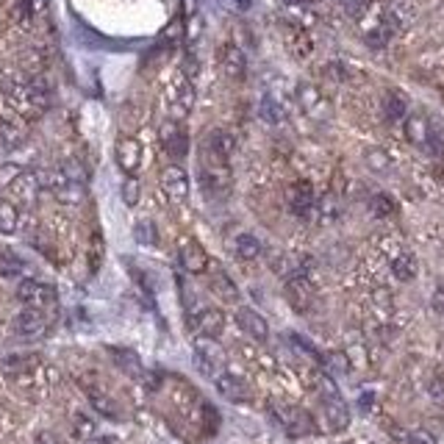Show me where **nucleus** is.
Listing matches in <instances>:
<instances>
[{"label":"nucleus","instance_id":"nucleus-1","mask_svg":"<svg viewBox=\"0 0 444 444\" xmlns=\"http://www.w3.org/2000/svg\"><path fill=\"white\" fill-rule=\"evenodd\" d=\"M322 414L331 431H345L350 425V408L336 392V386L331 383V378L322 381Z\"/></svg>","mask_w":444,"mask_h":444},{"label":"nucleus","instance_id":"nucleus-2","mask_svg":"<svg viewBox=\"0 0 444 444\" xmlns=\"http://www.w3.org/2000/svg\"><path fill=\"white\" fill-rule=\"evenodd\" d=\"M195 364L203 375L209 378H217L222 369H225V353L217 345V339H209V336H197L195 339Z\"/></svg>","mask_w":444,"mask_h":444},{"label":"nucleus","instance_id":"nucleus-3","mask_svg":"<svg viewBox=\"0 0 444 444\" xmlns=\"http://www.w3.org/2000/svg\"><path fill=\"white\" fill-rule=\"evenodd\" d=\"M286 206L295 217L309 220L316 209V195H314V186L309 180H295L286 186Z\"/></svg>","mask_w":444,"mask_h":444},{"label":"nucleus","instance_id":"nucleus-4","mask_svg":"<svg viewBox=\"0 0 444 444\" xmlns=\"http://www.w3.org/2000/svg\"><path fill=\"white\" fill-rule=\"evenodd\" d=\"M159 139H161V147L164 153L173 159V161H183L186 153H189V133L183 131V125L178 120H167L161 128H159Z\"/></svg>","mask_w":444,"mask_h":444},{"label":"nucleus","instance_id":"nucleus-5","mask_svg":"<svg viewBox=\"0 0 444 444\" xmlns=\"http://www.w3.org/2000/svg\"><path fill=\"white\" fill-rule=\"evenodd\" d=\"M17 297L25 306H34V309H53L58 303L56 289L50 283H42V280H23L17 286Z\"/></svg>","mask_w":444,"mask_h":444},{"label":"nucleus","instance_id":"nucleus-6","mask_svg":"<svg viewBox=\"0 0 444 444\" xmlns=\"http://www.w3.org/2000/svg\"><path fill=\"white\" fill-rule=\"evenodd\" d=\"M269 417L275 419L278 428H283L286 433L292 436H300V433H311V417L297 411V408H289V405H272L269 408Z\"/></svg>","mask_w":444,"mask_h":444},{"label":"nucleus","instance_id":"nucleus-7","mask_svg":"<svg viewBox=\"0 0 444 444\" xmlns=\"http://www.w3.org/2000/svg\"><path fill=\"white\" fill-rule=\"evenodd\" d=\"M159 183H161V192L173 200V203H183L189 197V175L180 164H167L159 175Z\"/></svg>","mask_w":444,"mask_h":444},{"label":"nucleus","instance_id":"nucleus-8","mask_svg":"<svg viewBox=\"0 0 444 444\" xmlns=\"http://www.w3.org/2000/svg\"><path fill=\"white\" fill-rule=\"evenodd\" d=\"M47 325H50V319H47L44 309H34V306H28V309L20 311V314L14 316V333H17V336H25V339L42 336L44 331H47Z\"/></svg>","mask_w":444,"mask_h":444},{"label":"nucleus","instance_id":"nucleus-9","mask_svg":"<svg viewBox=\"0 0 444 444\" xmlns=\"http://www.w3.org/2000/svg\"><path fill=\"white\" fill-rule=\"evenodd\" d=\"M178 259H180V266H183L189 275H203V272H209V266H211L209 253H206L203 245L195 242V239H186V242L180 245Z\"/></svg>","mask_w":444,"mask_h":444},{"label":"nucleus","instance_id":"nucleus-10","mask_svg":"<svg viewBox=\"0 0 444 444\" xmlns=\"http://www.w3.org/2000/svg\"><path fill=\"white\" fill-rule=\"evenodd\" d=\"M214 386H217V392H220L225 400H230V402H250L253 400V392H250V386L245 383V378H239V375H233V372H225L222 369L220 375L214 378Z\"/></svg>","mask_w":444,"mask_h":444},{"label":"nucleus","instance_id":"nucleus-11","mask_svg":"<svg viewBox=\"0 0 444 444\" xmlns=\"http://www.w3.org/2000/svg\"><path fill=\"white\" fill-rule=\"evenodd\" d=\"M297 100H300L303 111L309 114L311 120H328V117H331V106H328L325 94L314 87V84H300V87H297Z\"/></svg>","mask_w":444,"mask_h":444},{"label":"nucleus","instance_id":"nucleus-12","mask_svg":"<svg viewBox=\"0 0 444 444\" xmlns=\"http://www.w3.org/2000/svg\"><path fill=\"white\" fill-rule=\"evenodd\" d=\"M114 159H117V164L125 175H133L142 164V144L133 136H120L117 144H114Z\"/></svg>","mask_w":444,"mask_h":444},{"label":"nucleus","instance_id":"nucleus-13","mask_svg":"<svg viewBox=\"0 0 444 444\" xmlns=\"http://www.w3.org/2000/svg\"><path fill=\"white\" fill-rule=\"evenodd\" d=\"M236 325L242 328V333H247L256 342H266L269 339V325H266V319L256 309H247V306L236 309Z\"/></svg>","mask_w":444,"mask_h":444},{"label":"nucleus","instance_id":"nucleus-14","mask_svg":"<svg viewBox=\"0 0 444 444\" xmlns=\"http://www.w3.org/2000/svg\"><path fill=\"white\" fill-rule=\"evenodd\" d=\"M286 297L297 311H309L314 303V286L309 283L306 275H292L286 278Z\"/></svg>","mask_w":444,"mask_h":444},{"label":"nucleus","instance_id":"nucleus-15","mask_svg":"<svg viewBox=\"0 0 444 444\" xmlns=\"http://www.w3.org/2000/svg\"><path fill=\"white\" fill-rule=\"evenodd\" d=\"M195 331L197 336H209V339H220V333L225 331V314L220 309H200L195 314Z\"/></svg>","mask_w":444,"mask_h":444},{"label":"nucleus","instance_id":"nucleus-16","mask_svg":"<svg viewBox=\"0 0 444 444\" xmlns=\"http://www.w3.org/2000/svg\"><path fill=\"white\" fill-rule=\"evenodd\" d=\"M167 103H170V114H173V120H183V117L192 111L195 94H192V87H189L186 78H178L175 84H173Z\"/></svg>","mask_w":444,"mask_h":444},{"label":"nucleus","instance_id":"nucleus-17","mask_svg":"<svg viewBox=\"0 0 444 444\" xmlns=\"http://www.w3.org/2000/svg\"><path fill=\"white\" fill-rule=\"evenodd\" d=\"M220 64H222V73L233 81H242L245 73H247V61H245V53L236 47V44H225L220 53Z\"/></svg>","mask_w":444,"mask_h":444},{"label":"nucleus","instance_id":"nucleus-18","mask_svg":"<svg viewBox=\"0 0 444 444\" xmlns=\"http://www.w3.org/2000/svg\"><path fill=\"white\" fill-rule=\"evenodd\" d=\"M402 128H405V139H408L411 144H417V147H425V144H428V139L433 136V131H431V123H428L422 114H408Z\"/></svg>","mask_w":444,"mask_h":444},{"label":"nucleus","instance_id":"nucleus-19","mask_svg":"<svg viewBox=\"0 0 444 444\" xmlns=\"http://www.w3.org/2000/svg\"><path fill=\"white\" fill-rule=\"evenodd\" d=\"M111 358H114V364L128 375L133 381H142L144 378V366H142V361H139V355L133 353V350H123V347H111L109 350Z\"/></svg>","mask_w":444,"mask_h":444},{"label":"nucleus","instance_id":"nucleus-20","mask_svg":"<svg viewBox=\"0 0 444 444\" xmlns=\"http://www.w3.org/2000/svg\"><path fill=\"white\" fill-rule=\"evenodd\" d=\"M233 253H236V259H242V261H256V259L264 253V247H261L259 236H253V233H239V236L233 239Z\"/></svg>","mask_w":444,"mask_h":444},{"label":"nucleus","instance_id":"nucleus-21","mask_svg":"<svg viewBox=\"0 0 444 444\" xmlns=\"http://www.w3.org/2000/svg\"><path fill=\"white\" fill-rule=\"evenodd\" d=\"M383 117L389 123H400V120L408 117V103H405V97L400 92H386V97H383Z\"/></svg>","mask_w":444,"mask_h":444},{"label":"nucleus","instance_id":"nucleus-22","mask_svg":"<svg viewBox=\"0 0 444 444\" xmlns=\"http://www.w3.org/2000/svg\"><path fill=\"white\" fill-rule=\"evenodd\" d=\"M259 114H261V120H264L266 125H280L283 123V106L272 97V94H264L261 97V103H259Z\"/></svg>","mask_w":444,"mask_h":444},{"label":"nucleus","instance_id":"nucleus-23","mask_svg":"<svg viewBox=\"0 0 444 444\" xmlns=\"http://www.w3.org/2000/svg\"><path fill=\"white\" fill-rule=\"evenodd\" d=\"M211 289L220 295L222 300H228V303H233L236 297H239V289H236V283L222 272V269H214L211 272Z\"/></svg>","mask_w":444,"mask_h":444},{"label":"nucleus","instance_id":"nucleus-24","mask_svg":"<svg viewBox=\"0 0 444 444\" xmlns=\"http://www.w3.org/2000/svg\"><path fill=\"white\" fill-rule=\"evenodd\" d=\"M23 131L17 128V125H11V123H6V120H0V153H11V150H17L20 144H23Z\"/></svg>","mask_w":444,"mask_h":444},{"label":"nucleus","instance_id":"nucleus-25","mask_svg":"<svg viewBox=\"0 0 444 444\" xmlns=\"http://www.w3.org/2000/svg\"><path fill=\"white\" fill-rule=\"evenodd\" d=\"M392 272L397 280H414L417 278V259L411 253H397L392 259Z\"/></svg>","mask_w":444,"mask_h":444},{"label":"nucleus","instance_id":"nucleus-26","mask_svg":"<svg viewBox=\"0 0 444 444\" xmlns=\"http://www.w3.org/2000/svg\"><path fill=\"white\" fill-rule=\"evenodd\" d=\"M23 269H25V264L14 250L0 247V275L3 278H17V275H23Z\"/></svg>","mask_w":444,"mask_h":444},{"label":"nucleus","instance_id":"nucleus-27","mask_svg":"<svg viewBox=\"0 0 444 444\" xmlns=\"http://www.w3.org/2000/svg\"><path fill=\"white\" fill-rule=\"evenodd\" d=\"M20 225V211L11 200L0 197V233H14Z\"/></svg>","mask_w":444,"mask_h":444},{"label":"nucleus","instance_id":"nucleus-28","mask_svg":"<svg viewBox=\"0 0 444 444\" xmlns=\"http://www.w3.org/2000/svg\"><path fill=\"white\" fill-rule=\"evenodd\" d=\"M87 395H89V402L103 414V417H111V419H117L120 417V411H117V405H114V400L109 397V395H103V392H97V389H89L87 386Z\"/></svg>","mask_w":444,"mask_h":444},{"label":"nucleus","instance_id":"nucleus-29","mask_svg":"<svg viewBox=\"0 0 444 444\" xmlns=\"http://www.w3.org/2000/svg\"><path fill=\"white\" fill-rule=\"evenodd\" d=\"M133 239L139 245H147V247H156L159 245V230L150 220H139L133 225Z\"/></svg>","mask_w":444,"mask_h":444},{"label":"nucleus","instance_id":"nucleus-30","mask_svg":"<svg viewBox=\"0 0 444 444\" xmlns=\"http://www.w3.org/2000/svg\"><path fill=\"white\" fill-rule=\"evenodd\" d=\"M366 167L372 170V173H378V175H383V173H389L392 170V156L386 153V150H366Z\"/></svg>","mask_w":444,"mask_h":444},{"label":"nucleus","instance_id":"nucleus-31","mask_svg":"<svg viewBox=\"0 0 444 444\" xmlns=\"http://www.w3.org/2000/svg\"><path fill=\"white\" fill-rule=\"evenodd\" d=\"M369 211H372L375 217H392V214L397 211V203H395L389 195H375V197L369 200Z\"/></svg>","mask_w":444,"mask_h":444},{"label":"nucleus","instance_id":"nucleus-32","mask_svg":"<svg viewBox=\"0 0 444 444\" xmlns=\"http://www.w3.org/2000/svg\"><path fill=\"white\" fill-rule=\"evenodd\" d=\"M120 195H123V203L125 206H136L139 203V195H142V186H139V180L133 175H128L123 180V189H120Z\"/></svg>","mask_w":444,"mask_h":444},{"label":"nucleus","instance_id":"nucleus-33","mask_svg":"<svg viewBox=\"0 0 444 444\" xmlns=\"http://www.w3.org/2000/svg\"><path fill=\"white\" fill-rule=\"evenodd\" d=\"M25 170L20 164H0V189H11L14 180L23 175Z\"/></svg>","mask_w":444,"mask_h":444},{"label":"nucleus","instance_id":"nucleus-34","mask_svg":"<svg viewBox=\"0 0 444 444\" xmlns=\"http://www.w3.org/2000/svg\"><path fill=\"white\" fill-rule=\"evenodd\" d=\"M11 14H14L17 23H31V17H34V6H31V0H17Z\"/></svg>","mask_w":444,"mask_h":444},{"label":"nucleus","instance_id":"nucleus-35","mask_svg":"<svg viewBox=\"0 0 444 444\" xmlns=\"http://www.w3.org/2000/svg\"><path fill=\"white\" fill-rule=\"evenodd\" d=\"M75 436H81V439H89V436H94V422L84 417V414H78L75 417Z\"/></svg>","mask_w":444,"mask_h":444},{"label":"nucleus","instance_id":"nucleus-36","mask_svg":"<svg viewBox=\"0 0 444 444\" xmlns=\"http://www.w3.org/2000/svg\"><path fill=\"white\" fill-rule=\"evenodd\" d=\"M405 442L408 444H436V439H433L428 431H411V433L405 436Z\"/></svg>","mask_w":444,"mask_h":444},{"label":"nucleus","instance_id":"nucleus-37","mask_svg":"<svg viewBox=\"0 0 444 444\" xmlns=\"http://www.w3.org/2000/svg\"><path fill=\"white\" fill-rule=\"evenodd\" d=\"M431 306H433V311H439V314H444V286H442V289H436V292H433V297H431Z\"/></svg>","mask_w":444,"mask_h":444},{"label":"nucleus","instance_id":"nucleus-38","mask_svg":"<svg viewBox=\"0 0 444 444\" xmlns=\"http://www.w3.org/2000/svg\"><path fill=\"white\" fill-rule=\"evenodd\" d=\"M37 444H58V442H56L50 433H39V436H37Z\"/></svg>","mask_w":444,"mask_h":444},{"label":"nucleus","instance_id":"nucleus-39","mask_svg":"<svg viewBox=\"0 0 444 444\" xmlns=\"http://www.w3.org/2000/svg\"><path fill=\"white\" fill-rule=\"evenodd\" d=\"M236 6H239V8H245V11H247V8H250V6H253V0H236Z\"/></svg>","mask_w":444,"mask_h":444},{"label":"nucleus","instance_id":"nucleus-40","mask_svg":"<svg viewBox=\"0 0 444 444\" xmlns=\"http://www.w3.org/2000/svg\"><path fill=\"white\" fill-rule=\"evenodd\" d=\"M283 3H286V6H300L303 0H283Z\"/></svg>","mask_w":444,"mask_h":444},{"label":"nucleus","instance_id":"nucleus-41","mask_svg":"<svg viewBox=\"0 0 444 444\" xmlns=\"http://www.w3.org/2000/svg\"><path fill=\"white\" fill-rule=\"evenodd\" d=\"M92 444H111L109 439H100V442H92Z\"/></svg>","mask_w":444,"mask_h":444}]
</instances>
